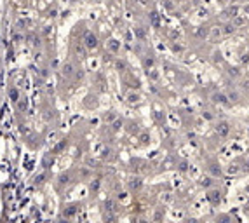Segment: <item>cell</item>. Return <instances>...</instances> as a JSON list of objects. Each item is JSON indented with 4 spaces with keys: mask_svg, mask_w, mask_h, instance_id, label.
I'll return each instance as SVG.
<instances>
[{
    "mask_svg": "<svg viewBox=\"0 0 249 223\" xmlns=\"http://www.w3.org/2000/svg\"><path fill=\"white\" fill-rule=\"evenodd\" d=\"M84 42H86V47H89V49H92V47H96V44H98V40H96V37L91 31H87L86 35H84Z\"/></svg>",
    "mask_w": 249,
    "mask_h": 223,
    "instance_id": "1",
    "label": "cell"
},
{
    "mask_svg": "<svg viewBox=\"0 0 249 223\" xmlns=\"http://www.w3.org/2000/svg\"><path fill=\"white\" fill-rule=\"evenodd\" d=\"M9 96H11L12 101H18V99H19V92H18V89H16V87H11V89H9Z\"/></svg>",
    "mask_w": 249,
    "mask_h": 223,
    "instance_id": "2",
    "label": "cell"
},
{
    "mask_svg": "<svg viewBox=\"0 0 249 223\" xmlns=\"http://www.w3.org/2000/svg\"><path fill=\"white\" fill-rule=\"evenodd\" d=\"M63 73H64V75H72V73H73V66L70 63H66L63 66Z\"/></svg>",
    "mask_w": 249,
    "mask_h": 223,
    "instance_id": "3",
    "label": "cell"
},
{
    "mask_svg": "<svg viewBox=\"0 0 249 223\" xmlns=\"http://www.w3.org/2000/svg\"><path fill=\"white\" fill-rule=\"evenodd\" d=\"M110 49H112V51H117V49H119V42H117V40H112V42H110Z\"/></svg>",
    "mask_w": 249,
    "mask_h": 223,
    "instance_id": "4",
    "label": "cell"
},
{
    "mask_svg": "<svg viewBox=\"0 0 249 223\" xmlns=\"http://www.w3.org/2000/svg\"><path fill=\"white\" fill-rule=\"evenodd\" d=\"M140 185H141V181H140V180H132V183H131V187H132V188H140Z\"/></svg>",
    "mask_w": 249,
    "mask_h": 223,
    "instance_id": "5",
    "label": "cell"
},
{
    "mask_svg": "<svg viewBox=\"0 0 249 223\" xmlns=\"http://www.w3.org/2000/svg\"><path fill=\"white\" fill-rule=\"evenodd\" d=\"M136 99H138V96H136V94H131V96H129V101H136Z\"/></svg>",
    "mask_w": 249,
    "mask_h": 223,
    "instance_id": "6",
    "label": "cell"
},
{
    "mask_svg": "<svg viewBox=\"0 0 249 223\" xmlns=\"http://www.w3.org/2000/svg\"><path fill=\"white\" fill-rule=\"evenodd\" d=\"M25 106H26V101H19V108L23 110V108H25Z\"/></svg>",
    "mask_w": 249,
    "mask_h": 223,
    "instance_id": "7",
    "label": "cell"
}]
</instances>
